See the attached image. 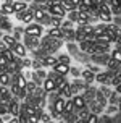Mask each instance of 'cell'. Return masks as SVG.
Here are the masks:
<instances>
[{
  "instance_id": "41",
  "label": "cell",
  "mask_w": 121,
  "mask_h": 123,
  "mask_svg": "<svg viewBox=\"0 0 121 123\" xmlns=\"http://www.w3.org/2000/svg\"><path fill=\"white\" fill-rule=\"evenodd\" d=\"M116 92H118V94H121V83L116 86Z\"/></svg>"
},
{
  "instance_id": "7",
  "label": "cell",
  "mask_w": 121,
  "mask_h": 123,
  "mask_svg": "<svg viewBox=\"0 0 121 123\" xmlns=\"http://www.w3.org/2000/svg\"><path fill=\"white\" fill-rule=\"evenodd\" d=\"M42 87L45 92H57V84H55L53 80H50V78H45L42 83Z\"/></svg>"
},
{
  "instance_id": "39",
  "label": "cell",
  "mask_w": 121,
  "mask_h": 123,
  "mask_svg": "<svg viewBox=\"0 0 121 123\" xmlns=\"http://www.w3.org/2000/svg\"><path fill=\"white\" fill-rule=\"evenodd\" d=\"M8 123H19V120H18V117H13L8 120Z\"/></svg>"
},
{
  "instance_id": "24",
  "label": "cell",
  "mask_w": 121,
  "mask_h": 123,
  "mask_svg": "<svg viewBox=\"0 0 121 123\" xmlns=\"http://www.w3.org/2000/svg\"><path fill=\"white\" fill-rule=\"evenodd\" d=\"M92 34L94 36H102V34H105V26L100 25V26H97V28H94V31H92Z\"/></svg>"
},
{
  "instance_id": "4",
  "label": "cell",
  "mask_w": 121,
  "mask_h": 123,
  "mask_svg": "<svg viewBox=\"0 0 121 123\" xmlns=\"http://www.w3.org/2000/svg\"><path fill=\"white\" fill-rule=\"evenodd\" d=\"M24 34H26V36H37V37H40V34H42V26H40V25H28V26H26V29H24Z\"/></svg>"
},
{
  "instance_id": "1",
  "label": "cell",
  "mask_w": 121,
  "mask_h": 123,
  "mask_svg": "<svg viewBox=\"0 0 121 123\" xmlns=\"http://www.w3.org/2000/svg\"><path fill=\"white\" fill-rule=\"evenodd\" d=\"M61 3V2H60ZM60 3H45L47 5V12L50 13V16H57V18H65L66 12L63 10V6Z\"/></svg>"
},
{
  "instance_id": "11",
  "label": "cell",
  "mask_w": 121,
  "mask_h": 123,
  "mask_svg": "<svg viewBox=\"0 0 121 123\" xmlns=\"http://www.w3.org/2000/svg\"><path fill=\"white\" fill-rule=\"evenodd\" d=\"M29 8V5L26 3V2H13V12L15 13H23V12H26Z\"/></svg>"
},
{
  "instance_id": "31",
  "label": "cell",
  "mask_w": 121,
  "mask_h": 123,
  "mask_svg": "<svg viewBox=\"0 0 121 123\" xmlns=\"http://www.w3.org/2000/svg\"><path fill=\"white\" fill-rule=\"evenodd\" d=\"M39 123H50V115H48V113H45V112H42Z\"/></svg>"
},
{
  "instance_id": "38",
  "label": "cell",
  "mask_w": 121,
  "mask_h": 123,
  "mask_svg": "<svg viewBox=\"0 0 121 123\" xmlns=\"http://www.w3.org/2000/svg\"><path fill=\"white\" fill-rule=\"evenodd\" d=\"M68 2H69V3H73L74 6H79V5H81V0H68Z\"/></svg>"
},
{
  "instance_id": "8",
  "label": "cell",
  "mask_w": 121,
  "mask_h": 123,
  "mask_svg": "<svg viewBox=\"0 0 121 123\" xmlns=\"http://www.w3.org/2000/svg\"><path fill=\"white\" fill-rule=\"evenodd\" d=\"M73 104H74V109H76V110H82V109H86L87 102H86V97L76 96V97H73Z\"/></svg>"
},
{
  "instance_id": "14",
  "label": "cell",
  "mask_w": 121,
  "mask_h": 123,
  "mask_svg": "<svg viewBox=\"0 0 121 123\" xmlns=\"http://www.w3.org/2000/svg\"><path fill=\"white\" fill-rule=\"evenodd\" d=\"M74 112V104H73V99H66V104H65V109H63V113L61 115H65L68 117L69 113Z\"/></svg>"
},
{
  "instance_id": "3",
  "label": "cell",
  "mask_w": 121,
  "mask_h": 123,
  "mask_svg": "<svg viewBox=\"0 0 121 123\" xmlns=\"http://www.w3.org/2000/svg\"><path fill=\"white\" fill-rule=\"evenodd\" d=\"M16 16H18V19L23 21V23H31V21L34 19V6H29V8L23 13H16Z\"/></svg>"
},
{
  "instance_id": "35",
  "label": "cell",
  "mask_w": 121,
  "mask_h": 123,
  "mask_svg": "<svg viewBox=\"0 0 121 123\" xmlns=\"http://www.w3.org/2000/svg\"><path fill=\"white\" fill-rule=\"evenodd\" d=\"M69 73H73V76H81V71L78 68H69Z\"/></svg>"
},
{
  "instance_id": "20",
  "label": "cell",
  "mask_w": 121,
  "mask_h": 123,
  "mask_svg": "<svg viewBox=\"0 0 121 123\" xmlns=\"http://www.w3.org/2000/svg\"><path fill=\"white\" fill-rule=\"evenodd\" d=\"M57 63H58V58H57V57H50V55H48V57H44V65L53 68Z\"/></svg>"
},
{
  "instance_id": "17",
  "label": "cell",
  "mask_w": 121,
  "mask_h": 123,
  "mask_svg": "<svg viewBox=\"0 0 121 123\" xmlns=\"http://www.w3.org/2000/svg\"><path fill=\"white\" fill-rule=\"evenodd\" d=\"M92 45H94V42H91V41H81V42H79L81 50H82V52H87V54H91V55H92Z\"/></svg>"
},
{
  "instance_id": "40",
  "label": "cell",
  "mask_w": 121,
  "mask_h": 123,
  "mask_svg": "<svg viewBox=\"0 0 121 123\" xmlns=\"http://www.w3.org/2000/svg\"><path fill=\"white\" fill-rule=\"evenodd\" d=\"M102 2H103V0H92V3H94V5H98V6H100Z\"/></svg>"
},
{
  "instance_id": "28",
  "label": "cell",
  "mask_w": 121,
  "mask_h": 123,
  "mask_svg": "<svg viewBox=\"0 0 121 123\" xmlns=\"http://www.w3.org/2000/svg\"><path fill=\"white\" fill-rule=\"evenodd\" d=\"M6 113H10L8 112V104H3V102H0V117H3Z\"/></svg>"
},
{
  "instance_id": "23",
  "label": "cell",
  "mask_w": 121,
  "mask_h": 123,
  "mask_svg": "<svg viewBox=\"0 0 121 123\" xmlns=\"http://www.w3.org/2000/svg\"><path fill=\"white\" fill-rule=\"evenodd\" d=\"M111 60H115L116 63H121V49H115L111 52V55H110Z\"/></svg>"
},
{
  "instance_id": "12",
  "label": "cell",
  "mask_w": 121,
  "mask_h": 123,
  "mask_svg": "<svg viewBox=\"0 0 121 123\" xmlns=\"http://www.w3.org/2000/svg\"><path fill=\"white\" fill-rule=\"evenodd\" d=\"M2 42L5 44L8 49H13V45L18 42V41H16L13 36H10V34H3V36H2Z\"/></svg>"
},
{
  "instance_id": "36",
  "label": "cell",
  "mask_w": 121,
  "mask_h": 123,
  "mask_svg": "<svg viewBox=\"0 0 121 123\" xmlns=\"http://www.w3.org/2000/svg\"><path fill=\"white\" fill-rule=\"evenodd\" d=\"M31 62L29 58H24V60H21V67H31Z\"/></svg>"
},
{
  "instance_id": "26",
  "label": "cell",
  "mask_w": 121,
  "mask_h": 123,
  "mask_svg": "<svg viewBox=\"0 0 121 123\" xmlns=\"http://www.w3.org/2000/svg\"><path fill=\"white\" fill-rule=\"evenodd\" d=\"M95 80L98 81V83H107V80H108V73H97V76H95Z\"/></svg>"
},
{
  "instance_id": "10",
  "label": "cell",
  "mask_w": 121,
  "mask_h": 123,
  "mask_svg": "<svg viewBox=\"0 0 121 123\" xmlns=\"http://www.w3.org/2000/svg\"><path fill=\"white\" fill-rule=\"evenodd\" d=\"M69 68L71 67H69L68 63H57L53 67V71H57L58 74H63V76H65V74L69 73Z\"/></svg>"
},
{
  "instance_id": "27",
  "label": "cell",
  "mask_w": 121,
  "mask_h": 123,
  "mask_svg": "<svg viewBox=\"0 0 121 123\" xmlns=\"http://www.w3.org/2000/svg\"><path fill=\"white\" fill-rule=\"evenodd\" d=\"M2 55L5 57V58H6V60H8V62H12L13 58H15V54H13V50H12V49H6L5 52L2 54Z\"/></svg>"
},
{
  "instance_id": "16",
  "label": "cell",
  "mask_w": 121,
  "mask_h": 123,
  "mask_svg": "<svg viewBox=\"0 0 121 123\" xmlns=\"http://www.w3.org/2000/svg\"><path fill=\"white\" fill-rule=\"evenodd\" d=\"M10 83H12V74L8 73V71L0 73V86H8Z\"/></svg>"
},
{
  "instance_id": "19",
  "label": "cell",
  "mask_w": 121,
  "mask_h": 123,
  "mask_svg": "<svg viewBox=\"0 0 121 123\" xmlns=\"http://www.w3.org/2000/svg\"><path fill=\"white\" fill-rule=\"evenodd\" d=\"M37 87H39V86H37L34 81H28V83H26V87H24V89H26V92H28V96H32V94L36 92Z\"/></svg>"
},
{
  "instance_id": "22",
  "label": "cell",
  "mask_w": 121,
  "mask_h": 123,
  "mask_svg": "<svg viewBox=\"0 0 121 123\" xmlns=\"http://www.w3.org/2000/svg\"><path fill=\"white\" fill-rule=\"evenodd\" d=\"M63 37H65L66 41H69V42H71V41H74V39H76V32H74L73 29H63Z\"/></svg>"
},
{
  "instance_id": "21",
  "label": "cell",
  "mask_w": 121,
  "mask_h": 123,
  "mask_svg": "<svg viewBox=\"0 0 121 123\" xmlns=\"http://www.w3.org/2000/svg\"><path fill=\"white\" fill-rule=\"evenodd\" d=\"M31 67L34 68V70H40L44 67V57H39V58H34V60L31 62Z\"/></svg>"
},
{
  "instance_id": "15",
  "label": "cell",
  "mask_w": 121,
  "mask_h": 123,
  "mask_svg": "<svg viewBox=\"0 0 121 123\" xmlns=\"http://www.w3.org/2000/svg\"><path fill=\"white\" fill-rule=\"evenodd\" d=\"M92 60H95L97 63H105L107 65V62L110 60V57L107 55V54H94V55H91Z\"/></svg>"
},
{
  "instance_id": "6",
  "label": "cell",
  "mask_w": 121,
  "mask_h": 123,
  "mask_svg": "<svg viewBox=\"0 0 121 123\" xmlns=\"http://www.w3.org/2000/svg\"><path fill=\"white\" fill-rule=\"evenodd\" d=\"M37 44H39V37L37 36H26L24 34V45L28 49H36Z\"/></svg>"
},
{
  "instance_id": "18",
  "label": "cell",
  "mask_w": 121,
  "mask_h": 123,
  "mask_svg": "<svg viewBox=\"0 0 121 123\" xmlns=\"http://www.w3.org/2000/svg\"><path fill=\"white\" fill-rule=\"evenodd\" d=\"M81 76L84 78L86 83H92V81L95 80V74H94V71H92V70H84V71L81 73Z\"/></svg>"
},
{
  "instance_id": "9",
  "label": "cell",
  "mask_w": 121,
  "mask_h": 123,
  "mask_svg": "<svg viewBox=\"0 0 121 123\" xmlns=\"http://www.w3.org/2000/svg\"><path fill=\"white\" fill-rule=\"evenodd\" d=\"M13 2L10 0V2H5L3 5L0 6V15L2 16H6V15H13Z\"/></svg>"
},
{
  "instance_id": "37",
  "label": "cell",
  "mask_w": 121,
  "mask_h": 123,
  "mask_svg": "<svg viewBox=\"0 0 121 123\" xmlns=\"http://www.w3.org/2000/svg\"><path fill=\"white\" fill-rule=\"evenodd\" d=\"M6 49H8V47H6L5 44H3V42H2V41H0V54H3V52H5Z\"/></svg>"
},
{
  "instance_id": "33",
  "label": "cell",
  "mask_w": 121,
  "mask_h": 123,
  "mask_svg": "<svg viewBox=\"0 0 121 123\" xmlns=\"http://www.w3.org/2000/svg\"><path fill=\"white\" fill-rule=\"evenodd\" d=\"M60 28H61V31H63V29H71V28H73V23L68 19V21H65V23H61Z\"/></svg>"
},
{
  "instance_id": "30",
  "label": "cell",
  "mask_w": 121,
  "mask_h": 123,
  "mask_svg": "<svg viewBox=\"0 0 121 123\" xmlns=\"http://www.w3.org/2000/svg\"><path fill=\"white\" fill-rule=\"evenodd\" d=\"M57 58H58V63H68L69 65V62H71L69 55H60V57H57Z\"/></svg>"
},
{
  "instance_id": "46",
  "label": "cell",
  "mask_w": 121,
  "mask_h": 123,
  "mask_svg": "<svg viewBox=\"0 0 121 123\" xmlns=\"http://www.w3.org/2000/svg\"><path fill=\"white\" fill-rule=\"evenodd\" d=\"M2 36H3V34H2V32H0V41H2Z\"/></svg>"
},
{
  "instance_id": "43",
  "label": "cell",
  "mask_w": 121,
  "mask_h": 123,
  "mask_svg": "<svg viewBox=\"0 0 121 123\" xmlns=\"http://www.w3.org/2000/svg\"><path fill=\"white\" fill-rule=\"evenodd\" d=\"M74 123H84V122H81V120H76V122H74Z\"/></svg>"
},
{
  "instance_id": "25",
  "label": "cell",
  "mask_w": 121,
  "mask_h": 123,
  "mask_svg": "<svg viewBox=\"0 0 121 123\" xmlns=\"http://www.w3.org/2000/svg\"><path fill=\"white\" fill-rule=\"evenodd\" d=\"M84 123H98V117H97V113H89Z\"/></svg>"
},
{
  "instance_id": "42",
  "label": "cell",
  "mask_w": 121,
  "mask_h": 123,
  "mask_svg": "<svg viewBox=\"0 0 121 123\" xmlns=\"http://www.w3.org/2000/svg\"><path fill=\"white\" fill-rule=\"evenodd\" d=\"M18 2H26V3H28V2H31V0H18Z\"/></svg>"
},
{
  "instance_id": "13",
  "label": "cell",
  "mask_w": 121,
  "mask_h": 123,
  "mask_svg": "<svg viewBox=\"0 0 121 123\" xmlns=\"http://www.w3.org/2000/svg\"><path fill=\"white\" fill-rule=\"evenodd\" d=\"M48 37H52V39H61L63 37L61 28H50L48 29Z\"/></svg>"
},
{
  "instance_id": "44",
  "label": "cell",
  "mask_w": 121,
  "mask_h": 123,
  "mask_svg": "<svg viewBox=\"0 0 121 123\" xmlns=\"http://www.w3.org/2000/svg\"><path fill=\"white\" fill-rule=\"evenodd\" d=\"M34 2H36V3H40V2H42V0H34Z\"/></svg>"
},
{
  "instance_id": "5",
  "label": "cell",
  "mask_w": 121,
  "mask_h": 123,
  "mask_svg": "<svg viewBox=\"0 0 121 123\" xmlns=\"http://www.w3.org/2000/svg\"><path fill=\"white\" fill-rule=\"evenodd\" d=\"M13 54L16 57H19V58H24V57L28 55V47L24 45L23 42H16L15 45H13Z\"/></svg>"
},
{
  "instance_id": "45",
  "label": "cell",
  "mask_w": 121,
  "mask_h": 123,
  "mask_svg": "<svg viewBox=\"0 0 121 123\" xmlns=\"http://www.w3.org/2000/svg\"><path fill=\"white\" fill-rule=\"evenodd\" d=\"M0 123H3V118H2V117H0Z\"/></svg>"
},
{
  "instance_id": "29",
  "label": "cell",
  "mask_w": 121,
  "mask_h": 123,
  "mask_svg": "<svg viewBox=\"0 0 121 123\" xmlns=\"http://www.w3.org/2000/svg\"><path fill=\"white\" fill-rule=\"evenodd\" d=\"M92 5H94L92 0H81V5H79L78 8H86V10H87V8H91Z\"/></svg>"
},
{
  "instance_id": "32",
  "label": "cell",
  "mask_w": 121,
  "mask_h": 123,
  "mask_svg": "<svg viewBox=\"0 0 121 123\" xmlns=\"http://www.w3.org/2000/svg\"><path fill=\"white\" fill-rule=\"evenodd\" d=\"M91 112H87L86 109H82V110H79V118H81V122H84L86 118H87V115H89Z\"/></svg>"
},
{
  "instance_id": "2",
  "label": "cell",
  "mask_w": 121,
  "mask_h": 123,
  "mask_svg": "<svg viewBox=\"0 0 121 123\" xmlns=\"http://www.w3.org/2000/svg\"><path fill=\"white\" fill-rule=\"evenodd\" d=\"M65 104H66V99L65 97H58L53 100V105H50V109L53 110V117L55 118H58L61 117V113H63V109H65Z\"/></svg>"
},
{
  "instance_id": "34",
  "label": "cell",
  "mask_w": 121,
  "mask_h": 123,
  "mask_svg": "<svg viewBox=\"0 0 121 123\" xmlns=\"http://www.w3.org/2000/svg\"><path fill=\"white\" fill-rule=\"evenodd\" d=\"M69 21H78V12H71V15H69Z\"/></svg>"
}]
</instances>
